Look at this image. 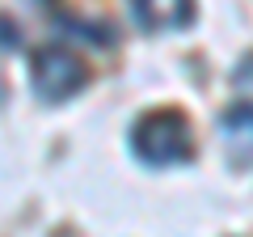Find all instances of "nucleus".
I'll return each instance as SVG.
<instances>
[{"instance_id": "nucleus-1", "label": "nucleus", "mask_w": 253, "mask_h": 237, "mask_svg": "<svg viewBox=\"0 0 253 237\" xmlns=\"http://www.w3.org/2000/svg\"><path fill=\"white\" fill-rule=\"evenodd\" d=\"M131 148L144 165H181L190 161V127L181 115L156 110V115L139 118V127L131 131Z\"/></svg>"}, {"instance_id": "nucleus-2", "label": "nucleus", "mask_w": 253, "mask_h": 237, "mask_svg": "<svg viewBox=\"0 0 253 237\" xmlns=\"http://www.w3.org/2000/svg\"><path fill=\"white\" fill-rule=\"evenodd\" d=\"M30 89L38 93L42 102H63L72 93L84 89V68L81 59H72L68 51L59 47H46L30 59Z\"/></svg>"}, {"instance_id": "nucleus-3", "label": "nucleus", "mask_w": 253, "mask_h": 237, "mask_svg": "<svg viewBox=\"0 0 253 237\" xmlns=\"http://www.w3.org/2000/svg\"><path fill=\"white\" fill-rule=\"evenodd\" d=\"M144 30H177L190 21V0H131Z\"/></svg>"}, {"instance_id": "nucleus-4", "label": "nucleus", "mask_w": 253, "mask_h": 237, "mask_svg": "<svg viewBox=\"0 0 253 237\" xmlns=\"http://www.w3.org/2000/svg\"><path fill=\"white\" fill-rule=\"evenodd\" d=\"M224 140L236 161H253V106H236L224 115Z\"/></svg>"}]
</instances>
